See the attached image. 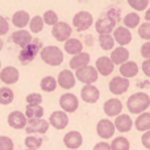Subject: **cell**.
<instances>
[{
	"instance_id": "obj_25",
	"label": "cell",
	"mask_w": 150,
	"mask_h": 150,
	"mask_svg": "<svg viewBox=\"0 0 150 150\" xmlns=\"http://www.w3.org/2000/svg\"><path fill=\"white\" fill-rule=\"evenodd\" d=\"M138 74V66L136 62L133 61H128L124 65L120 66V76L125 78V79H129V78H133Z\"/></svg>"
},
{
	"instance_id": "obj_27",
	"label": "cell",
	"mask_w": 150,
	"mask_h": 150,
	"mask_svg": "<svg viewBox=\"0 0 150 150\" xmlns=\"http://www.w3.org/2000/svg\"><path fill=\"white\" fill-rule=\"evenodd\" d=\"M134 127L138 132H149L150 130V113L149 112H144L136 119Z\"/></svg>"
},
{
	"instance_id": "obj_43",
	"label": "cell",
	"mask_w": 150,
	"mask_h": 150,
	"mask_svg": "<svg viewBox=\"0 0 150 150\" xmlns=\"http://www.w3.org/2000/svg\"><path fill=\"white\" fill-rule=\"evenodd\" d=\"M141 55L145 59H150V42H145L141 46Z\"/></svg>"
},
{
	"instance_id": "obj_28",
	"label": "cell",
	"mask_w": 150,
	"mask_h": 150,
	"mask_svg": "<svg viewBox=\"0 0 150 150\" xmlns=\"http://www.w3.org/2000/svg\"><path fill=\"white\" fill-rule=\"evenodd\" d=\"M65 50L69 54L76 55V54H79V53H82L83 44L78 38H70L65 42Z\"/></svg>"
},
{
	"instance_id": "obj_41",
	"label": "cell",
	"mask_w": 150,
	"mask_h": 150,
	"mask_svg": "<svg viewBox=\"0 0 150 150\" xmlns=\"http://www.w3.org/2000/svg\"><path fill=\"white\" fill-rule=\"evenodd\" d=\"M26 103H28V105H40L42 103V96L37 92L29 93L26 96Z\"/></svg>"
},
{
	"instance_id": "obj_49",
	"label": "cell",
	"mask_w": 150,
	"mask_h": 150,
	"mask_svg": "<svg viewBox=\"0 0 150 150\" xmlns=\"http://www.w3.org/2000/svg\"><path fill=\"white\" fill-rule=\"evenodd\" d=\"M0 67H1V62H0Z\"/></svg>"
},
{
	"instance_id": "obj_44",
	"label": "cell",
	"mask_w": 150,
	"mask_h": 150,
	"mask_svg": "<svg viewBox=\"0 0 150 150\" xmlns=\"http://www.w3.org/2000/svg\"><path fill=\"white\" fill-rule=\"evenodd\" d=\"M141 142H142L144 148L150 150V130L149 132H145L142 134V138H141Z\"/></svg>"
},
{
	"instance_id": "obj_50",
	"label": "cell",
	"mask_w": 150,
	"mask_h": 150,
	"mask_svg": "<svg viewBox=\"0 0 150 150\" xmlns=\"http://www.w3.org/2000/svg\"><path fill=\"white\" fill-rule=\"evenodd\" d=\"M26 150H32V149H26Z\"/></svg>"
},
{
	"instance_id": "obj_34",
	"label": "cell",
	"mask_w": 150,
	"mask_h": 150,
	"mask_svg": "<svg viewBox=\"0 0 150 150\" xmlns=\"http://www.w3.org/2000/svg\"><path fill=\"white\" fill-rule=\"evenodd\" d=\"M129 148H130V144L125 137L113 138V141H112V144H111L112 150H129Z\"/></svg>"
},
{
	"instance_id": "obj_12",
	"label": "cell",
	"mask_w": 150,
	"mask_h": 150,
	"mask_svg": "<svg viewBox=\"0 0 150 150\" xmlns=\"http://www.w3.org/2000/svg\"><path fill=\"white\" fill-rule=\"evenodd\" d=\"M49 124L53 128L58 130H62L67 127L69 124V116L63 111H54L49 117Z\"/></svg>"
},
{
	"instance_id": "obj_33",
	"label": "cell",
	"mask_w": 150,
	"mask_h": 150,
	"mask_svg": "<svg viewBox=\"0 0 150 150\" xmlns=\"http://www.w3.org/2000/svg\"><path fill=\"white\" fill-rule=\"evenodd\" d=\"M99 45L103 50H112L115 46V40L111 34H100L99 36Z\"/></svg>"
},
{
	"instance_id": "obj_38",
	"label": "cell",
	"mask_w": 150,
	"mask_h": 150,
	"mask_svg": "<svg viewBox=\"0 0 150 150\" xmlns=\"http://www.w3.org/2000/svg\"><path fill=\"white\" fill-rule=\"evenodd\" d=\"M128 4L136 11H144L148 8L149 1L148 0H128Z\"/></svg>"
},
{
	"instance_id": "obj_47",
	"label": "cell",
	"mask_w": 150,
	"mask_h": 150,
	"mask_svg": "<svg viewBox=\"0 0 150 150\" xmlns=\"http://www.w3.org/2000/svg\"><path fill=\"white\" fill-rule=\"evenodd\" d=\"M145 20L146 23H150V8L145 12Z\"/></svg>"
},
{
	"instance_id": "obj_37",
	"label": "cell",
	"mask_w": 150,
	"mask_h": 150,
	"mask_svg": "<svg viewBox=\"0 0 150 150\" xmlns=\"http://www.w3.org/2000/svg\"><path fill=\"white\" fill-rule=\"evenodd\" d=\"M42 20H44V23L46 24V25H53L54 26L55 24L58 23V15L54 12V11H46V12L44 13V17H42Z\"/></svg>"
},
{
	"instance_id": "obj_21",
	"label": "cell",
	"mask_w": 150,
	"mask_h": 150,
	"mask_svg": "<svg viewBox=\"0 0 150 150\" xmlns=\"http://www.w3.org/2000/svg\"><path fill=\"white\" fill-rule=\"evenodd\" d=\"M12 41L15 42L16 45H18L20 47H25L33 41L30 36V32L25 30V29H18V30L13 32L12 33Z\"/></svg>"
},
{
	"instance_id": "obj_23",
	"label": "cell",
	"mask_w": 150,
	"mask_h": 150,
	"mask_svg": "<svg viewBox=\"0 0 150 150\" xmlns=\"http://www.w3.org/2000/svg\"><path fill=\"white\" fill-rule=\"evenodd\" d=\"M113 125L120 133H127L132 129L133 121L130 119V116H128V115H119L115 120Z\"/></svg>"
},
{
	"instance_id": "obj_32",
	"label": "cell",
	"mask_w": 150,
	"mask_h": 150,
	"mask_svg": "<svg viewBox=\"0 0 150 150\" xmlns=\"http://www.w3.org/2000/svg\"><path fill=\"white\" fill-rule=\"evenodd\" d=\"M15 99V93L9 87H1L0 88V104L1 105H8Z\"/></svg>"
},
{
	"instance_id": "obj_6",
	"label": "cell",
	"mask_w": 150,
	"mask_h": 150,
	"mask_svg": "<svg viewBox=\"0 0 150 150\" xmlns=\"http://www.w3.org/2000/svg\"><path fill=\"white\" fill-rule=\"evenodd\" d=\"M98 71H96V69L93 67V66H86V67L80 69V70H76V73H75V78H76L79 82L84 83L86 86L88 84H92V83H95L96 80H98Z\"/></svg>"
},
{
	"instance_id": "obj_7",
	"label": "cell",
	"mask_w": 150,
	"mask_h": 150,
	"mask_svg": "<svg viewBox=\"0 0 150 150\" xmlns=\"http://www.w3.org/2000/svg\"><path fill=\"white\" fill-rule=\"evenodd\" d=\"M71 33H73L71 26L69 25L67 23H63V21H58V23L53 26V30H52L53 37H54L57 41H61V42H63V41L66 42L67 40H70Z\"/></svg>"
},
{
	"instance_id": "obj_11",
	"label": "cell",
	"mask_w": 150,
	"mask_h": 150,
	"mask_svg": "<svg viewBox=\"0 0 150 150\" xmlns=\"http://www.w3.org/2000/svg\"><path fill=\"white\" fill-rule=\"evenodd\" d=\"M129 88V79H125L122 76H115L109 82V91L113 95H122Z\"/></svg>"
},
{
	"instance_id": "obj_42",
	"label": "cell",
	"mask_w": 150,
	"mask_h": 150,
	"mask_svg": "<svg viewBox=\"0 0 150 150\" xmlns=\"http://www.w3.org/2000/svg\"><path fill=\"white\" fill-rule=\"evenodd\" d=\"M9 32V24L3 16H0V36H4Z\"/></svg>"
},
{
	"instance_id": "obj_31",
	"label": "cell",
	"mask_w": 150,
	"mask_h": 150,
	"mask_svg": "<svg viewBox=\"0 0 150 150\" xmlns=\"http://www.w3.org/2000/svg\"><path fill=\"white\" fill-rule=\"evenodd\" d=\"M57 80H55V78L53 76H45L41 79V83H40V87H41L42 91H45V92H53V91L57 88Z\"/></svg>"
},
{
	"instance_id": "obj_8",
	"label": "cell",
	"mask_w": 150,
	"mask_h": 150,
	"mask_svg": "<svg viewBox=\"0 0 150 150\" xmlns=\"http://www.w3.org/2000/svg\"><path fill=\"white\" fill-rule=\"evenodd\" d=\"M59 105L65 113H73L79 107V100L74 93H63L59 98Z\"/></svg>"
},
{
	"instance_id": "obj_48",
	"label": "cell",
	"mask_w": 150,
	"mask_h": 150,
	"mask_svg": "<svg viewBox=\"0 0 150 150\" xmlns=\"http://www.w3.org/2000/svg\"><path fill=\"white\" fill-rule=\"evenodd\" d=\"M3 46H4V42H3V40H0V50L3 49Z\"/></svg>"
},
{
	"instance_id": "obj_14",
	"label": "cell",
	"mask_w": 150,
	"mask_h": 150,
	"mask_svg": "<svg viewBox=\"0 0 150 150\" xmlns=\"http://www.w3.org/2000/svg\"><path fill=\"white\" fill-rule=\"evenodd\" d=\"M112 37H113L115 42H117L120 46L124 47L125 45L130 44V41H132V32L129 29H127L125 26H117L113 30Z\"/></svg>"
},
{
	"instance_id": "obj_22",
	"label": "cell",
	"mask_w": 150,
	"mask_h": 150,
	"mask_svg": "<svg viewBox=\"0 0 150 150\" xmlns=\"http://www.w3.org/2000/svg\"><path fill=\"white\" fill-rule=\"evenodd\" d=\"M109 59L112 61L113 65L121 66V65H124L125 62H128V59H129V52H128V49H125V47L119 46L112 50Z\"/></svg>"
},
{
	"instance_id": "obj_9",
	"label": "cell",
	"mask_w": 150,
	"mask_h": 150,
	"mask_svg": "<svg viewBox=\"0 0 150 150\" xmlns=\"http://www.w3.org/2000/svg\"><path fill=\"white\" fill-rule=\"evenodd\" d=\"M49 121H46V120L44 119H33V120H29L28 124H26L25 127V132L28 133L29 136L32 134V133H41V134H44V133L47 132V129H49Z\"/></svg>"
},
{
	"instance_id": "obj_24",
	"label": "cell",
	"mask_w": 150,
	"mask_h": 150,
	"mask_svg": "<svg viewBox=\"0 0 150 150\" xmlns=\"http://www.w3.org/2000/svg\"><path fill=\"white\" fill-rule=\"evenodd\" d=\"M90 54L88 53H79V54L74 55L73 58H71L70 61V67L73 69V70H80V69L86 67V66H88V63H90Z\"/></svg>"
},
{
	"instance_id": "obj_10",
	"label": "cell",
	"mask_w": 150,
	"mask_h": 150,
	"mask_svg": "<svg viewBox=\"0 0 150 150\" xmlns=\"http://www.w3.org/2000/svg\"><path fill=\"white\" fill-rule=\"evenodd\" d=\"M115 130H116V128H115L113 122L108 119L100 120V121L98 122V125H96V133H98L99 137L104 138V140L109 138V137H113Z\"/></svg>"
},
{
	"instance_id": "obj_15",
	"label": "cell",
	"mask_w": 150,
	"mask_h": 150,
	"mask_svg": "<svg viewBox=\"0 0 150 150\" xmlns=\"http://www.w3.org/2000/svg\"><path fill=\"white\" fill-rule=\"evenodd\" d=\"M8 124L13 129H24L28 124L25 115L20 111H13L8 115Z\"/></svg>"
},
{
	"instance_id": "obj_29",
	"label": "cell",
	"mask_w": 150,
	"mask_h": 150,
	"mask_svg": "<svg viewBox=\"0 0 150 150\" xmlns=\"http://www.w3.org/2000/svg\"><path fill=\"white\" fill-rule=\"evenodd\" d=\"M42 116H44V108L41 105H26L25 117H28L29 120L42 119Z\"/></svg>"
},
{
	"instance_id": "obj_19",
	"label": "cell",
	"mask_w": 150,
	"mask_h": 150,
	"mask_svg": "<svg viewBox=\"0 0 150 150\" xmlns=\"http://www.w3.org/2000/svg\"><path fill=\"white\" fill-rule=\"evenodd\" d=\"M18 78H20L18 70L13 66H7L0 71V80L5 84H15L18 80Z\"/></svg>"
},
{
	"instance_id": "obj_1",
	"label": "cell",
	"mask_w": 150,
	"mask_h": 150,
	"mask_svg": "<svg viewBox=\"0 0 150 150\" xmlns=\"http://www.w3.org/2000/svg\"><path fill=\"white\" fill-rule=\"evenodd\" d=\"M117 20H120V12L116 8H109L95 23L96 32L99 34H111V32L116 29Z\"/></svg>"
},
{
	"instance_id": "obj_17",
	"label": "cell",
	"mask_w": 150,
	"mask_h": 150,
	"mask_svg": "<svg viewBox=\"0 0 150 150\" xmlns=\"http://www.w3.org/2000/svg\"><path fill=\"white\" fill-rule=\"evenodd\" d=\"M103 109H104V113H105L107 116L117 117L120 113H121V111H122V103L119 100V99H116V98L108 99V100L104 103Z\"/></svg>"
},
{
	"instance_id": "obj_39",
	"label": "cell",
	"mask_w": 150,
	"mask_h": 150,
	"mask_svg": "<svg viewBox=\"0 0 150 150\" xmlns=\"http://www.w3.org/2000/svg\"><path fill=\"white\" fill-rule=\"evenodd\" d=\"M138 36L142 40L150 41V23H144L138 28Z\"/></svg>"
},
{
	"instance_id": "obj_35",
	"label": "cell",
	"mask_w": 150,
	"mask_h": 150,
	"mask_svg": "<svg viewBox=\"0 0 150 150\" xmlns=\"http://www.w3.org/2000/svg\"><path fill=\"white\" fill-rule=\"evenodd\" d=\"M44 25H45V23L41 16H34V17L30 18V21H29L30 32H33V33H40V32L44 29Z\"/></svg>"
},
{
	"instance_id": "obj_26",
	"label": "cell",
	"mask_w": 150,
	"mask_h": 150,
	"mask_svg": "<svg viewBox=\"0 0 150 150\" xmlns=\"http://www.w3.org/2000/svg\"><path fill=\"white\" fill-rule=\"evenodd\" d=\"M29 21H30V16L25 11H17L12 17V24L18 29L25 28L29 24Z\"/></svg>"
},
{
	"instance_id": "obj_3",
	"label": "cell",
	"mask_w": 150,
	"mask_h": 150,
	"mask_svg": "<svg viewBox=\"0 0 150 150\" xmlns=\"http://www.w3.org/2000/svg\"><path fill=\"white\" fill-rule=\"evenodd\" d=\"M41 59L49 66H59L63 62V53L58 46H45L40 52Z\"/></svg>"
},
{
	"instance_id": "obj_20",
	"label": "cell",
	"mask_w": 150,
	"mask_h": 150,
	"mask_svg": "<svg viewBox=\"0 0 150 150\" xmlns=\"http://www.w3.org/2000/svg\"><path fill=\"white\" fill-rule=\"evenodd\" d=\"M98 74L103 75V76H108L109 74L113 73L115 65L112 63V61L109 59V57H100L96 59V66H95Z\"/></svg>"
},
{
	"instance_id": "obj_40",
	"label": "cell",
	"mask_w": 150,
	"mask_h": 150,
	"mask_svg": "<svg viewBox=\"0 0 150 150\" xmlns=\"http://www.w3.org/2000/svg\"><path fill=\"white\" fill-rule=\"evenodd\" d=\"M15 144L7 136H0V150H13Z\"/></svg>"
},
{
	"instance_id": "obj_4",
	"label": "cell",
	"mask_w": 150,
	"mask_h": 150,
	"mask_svg": "<svg viewBox=\"0 0 150 150\" xmlns=\"http://www.w3.org/2000/svg\"><path fill=\"white\" fill-rule=\"evenodd\" d=\"M42 50V42L38 38H33V41L25 46L24 49H21L20 54H18V61L23 65H28L32 61H34V58L37 57L40 52Z\"/></svg>"
},
{
	"instance_id": "obj_13",
	"label": "cell",
	"mask_w": 150,
	"mask_h": 150,
	"mask_svg": "<svg viewBox=\"0 0 150 150\" xmlns=\"http://www.w3.org/2000/svg\"><path fill=\"white\" fill-rule=\"evenodd\" d=\"M80 96H82V100L86 101V103L93 104L100 99V91H99L98 87H95L93 84H88L84 86L80 91Z\"/></svg>"
},
{
	"instance_id": "obj_5",
	"label": "cell",
	"mask_w": 150,
	"mask_h": 150,
	"mask_svg": "<svg viewBox=\"0 0 150 150\" xmlns=\"http://www.w3.org/2000/svg\"><path fill=\"white\" fill-rule=\"evenodd\" d=\"M93 24V17L90 12H86V11H80L73 18V25L75 26L78 32H84L90 28Z\"/></svg>"
},
{
	"instance_id": "obj_16",
	"label": "cell",
	"mask_w": 150,
	"mask_h": 150,
	"mask_svg": "<svg viewBox=\"0 0 150 150\" xmlns=\"http://www.w3.org/2000/svg\"><path fill=\"white\" fill-rule=\"evenodd\" d=\"M63 144L67 149H71V150H75L78 148H80L83 144V137L79 132L76 130H71V132L66 133L65 137H63Z\"/></svg>"
},
{
	"instance_id": "obj_30",
	"label": "cell",
	"mask_w": 150,
	"mask_h": 150,
	"mask_svg": "<svg viewBox=\"0 0 150 150\" xmlns=\"http://www.w3.org/2000/svg\"><path fill=\"white\" fill-rule=\"evenodd\" d=\"M141 18H140V16H138V13H136V12H130V13H128L127 16L124 17V25H125V28L127 29H134V28H137L138 25H140V23H141Z\"/></svg>"
},
{
	"instance_id": "obj_36",
	"label": "cell",
	"mask_w": 150,
	"mask_h": 150,
	"mask_svg": "<svg viewBox=\"0 0 150 150\" xmlns=\"http://www.w3.org/2000/svg\"><path fill=\"white\" fill-rule=\"evenodd\" d=\"M42 145V138L41 137H34V136H29L25 138V146L28 149L32 150H37L38 148H41Z\"/></svg>"
},
{
	"instance_id": "obj_45",
	"label": "cell",
	"mask_w": 150,
	"mask_h": 150,
	"mask_svg": "<svg viewBox=\"0 0 150 150\" xmlns=\"http://www.w3.org/2000/svg\"><path fill=\"white\" fill-rule=\"evenodd\" d=\"M142 73L150 78V59H145L142 62Z\"/></svg>"
},
{
	"instance_id": "obj_2",
	"label": "cell",
	"mask_w": 150,
	"mask_h": 150,
	"mask_svg": "<svg viewBox=\"0 0 150 150\" xmlns=\"http://www.w3.org/2000/svg\"><path fill=\"white\" fill-rule=\"evenodd\" d=\"M150 107V96L145 92H136L128 99L127 108L130 113L141 115Z\"/></svg>"
},
{
	"instance_id": "obj_46",
	"label": "cell",
	"mask_w": 150,
	"mask_h": 150,
	"mask_svg": "<svg viewBox=\"0 0 150 150\" xmlns=\"http://www.w3.org/2000/svg\"><path fill=\"white\" fill-rule=\"evenodd\" d=\"M93 150H112L111 149V145L107 142H99L93 146Z\"/></svg>"
},
{
	"instance_id": "obj_18",
	"label": "cell",
	"mask_w": 150,
	"mask_h": 150,
	"mask_svg": "<svg viewBox=\"0 0 150 150\" xmlns=\"http://www.w3.org/2000/svg\"><path fill=\"white\" fill-rule=\"evenodd\" d=\"M57 83L59 87H62L63 90H71L75 86V75L73 74L71 70H62L58 75Z\"/></svg>"
}]
</instances>
